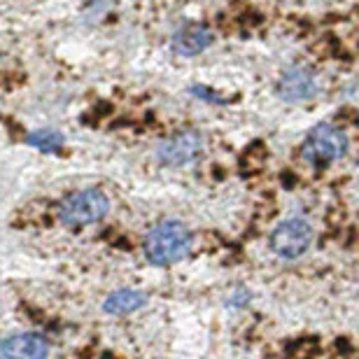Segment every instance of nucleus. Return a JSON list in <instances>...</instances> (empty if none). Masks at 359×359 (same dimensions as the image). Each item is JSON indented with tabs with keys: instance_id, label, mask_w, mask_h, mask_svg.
<instances>
[{
	"instance_id": "f257e3e1",
	"label": "nucleus",
	"mask_w": 359,
	"mask_h": 359,
	"mask_svg": "<svg viewBox=\"0 0 359 359\" xmlns=\"http://www.w3.org/2000/svg\"><path fill=\"white\" fill-rule=\"evenodd\" d=\"M147 261L154 266H173L185 259L191 250V231L178 220H166L157 224L142 243Z\"/></svg>"
},
{
	"instance_id": "f03ea898",
	"label": "nucleus",
	"mask_w": 359,
	"mask_h": 359,
	"mask_svg": "<svg viewBox=\"0 0 359 359\" xmlns=\"http://www.w3.org/2000/svg\"><path fill=\"white\" fill-rule=\"evenodd\" d=\"M110 210V198L101 189H82L72 191L59 205V220L61 224L82 229V226L96 224L107 215Z\"/></svg>"
},
{
	"instance_id": "7ed1b4c3",
	"label": "nucleus",
	"mask_w": 359,
	"mask_h": 359,
	"mask_svg": "<svg viewBox=\"0 0 359 359\" xmlns=\"http://www.w3.org/2000/svg\"><path fill=\"white\" fill-rule=\"evenodd\" d=\"M347 154V133L334 124H317L306 135L301 157L310 166H329Z\"/></svg>"
},
{
	"instance_id": "20e7f679",
	"label": "nucleus",
	"mask_w": 359,
	"mask_h": 359,
	"mask_svg": "<svg viewBox=\"0 0 359 359\" xmlns=\"http://www.w3.org/2000/svg\"><path fill=\"white\" fill-rule=\"evenodd\" d=\"M313 243V226L306 220H284L271 233V250L282 259H299Z\"/></svg>"
},
{
	"instance_id": "39448f33",
	"label": "nucleus",
	"mask_w": 359,
	"mask_h": 359,
	"mask_svg": "<svg viewBox=\"0 0 359 359\" xmlns=\"http://www.w3.org/2000/svg\"><path fill=\"white\" fill-rule=\"evenodd\" d=\"M203 152V135L198 131H180V133L170 135L161 140L157 147V157L163 166H187V163L196 161Z\"/></svg>"
},
{
	"instance_id": "423d86ee",
	"label": "nucleus",
	"mask_w": 359,
	"mask_h": 359,
	"mask_svg": "<svg viewBox=\"0 0 359 359\" xmlns=\"http://www.w3.org/2000/svg\"><path fill=\"white\" fill-rule=\"evenodd\" d=\"M49 341L40 334H12L0 341V359H47Z\"/></svg>"
},
{
	"instance_id": "0eeeda50",
	"label": "nucleus",
	"mask_w": 359,
	"mask_h": 359,
	"mask_svg": "<svg viewBox=\"0 0 359 359\" xmlns=\"http://www.w3.org/2000/svg\"><path fill=\"white\" fill-rule=\"evenodd\" d=\"M317 79L308 68H292L287 70L278 84V96L289 103H299V101H308L317 94Z\"/></svg>"
},
{
	"instance_id": "6e6552de",
	"label": "nucleus",
	"mask_w": 359,
	"mask_h": 359,
	"mask_svg": "<svg viewBox=\"0 0 359 359\" xmlns=\"http://www.w3.org/2000/svg\"><path fill=\"white\" fill-rule=\"evenodd\" d=\"M215 40V33L203 24H189L185 28H180L178 33L170 40V47L175 54L180 56H196L203 49H208Z\"/></svg>"
},
{
	"instance_id": "1a4fd4ad",
	"label": "nucleus",
	"mask_w": 359,
	"mask_h": 359,
	"mask_svg": "<svg viewBox=\"0 0 359 359\" xmlns=\"http://www.w3.org/2000/svg\"><path fill=\"white\" fill-rule=\"evenodd\" d=\"M147 301H150L147 292L133 289V287H124V289H117V292H112L110 296H107L103 308H105V313H110V315H131V313L145 308Z\"/></svg>"
},
{
	"instance_id": "9d476101",
	"label": "nucleus",
	"mask_w": 359,
	"mask_h": 359,
	"mask_svg": "<svg viewBox=\"0 0 359 359\" xmlns=\"http://www.w3.org/2000/svg\"><path fill=\"white\" fill-rule=\"evenodd\" d=\"M64 133L61 131H54V129H38L33 133L26 135V142L36 150L44 152V154H51V152H59L64 147Z\"/></svg>"
},
{
	"instance_id": "9b49d317",
	"label": "nucleus",
	"mask_w": 359,
	"mask_h": 359,
	"mask_svg": "<svg viewBox=\"0 0 359 359\" xmlns=\"http://www.w3.org/2000/svg\"><path fill=\"white\" fill-rule=\"evenodd\" d=\"M191 94H194V96H201V98H205V101L224 103V101H222V98H220V96H215V94H213V91H205L203 87H194V89H191Z\"/></svg>"
},
{
	"instance_id": "f8f14e48",
	"label": "nucleus",
	"mask_w": 359,
	"mask_h": 359,
	"mask_svg": "<svg viewBox=\"0 0 359 359\" xmlns=\"http://www.w3.org/2000/svg\"><path fill=\"white\" fill-rule=\"evenodd\" d=\"M112 0H89V10L91 12H101L103 8H107Z\"/></svg>"
}]
</instances>
